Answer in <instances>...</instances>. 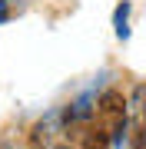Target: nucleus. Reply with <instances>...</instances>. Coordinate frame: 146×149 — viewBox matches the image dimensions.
Returning a JSON list of instances; mask_svg holds the SVG:
<instances>
[{"label":"nucleus","mask_w":146,"mask_h":149,"mask_svg":"<svg viewBox=\"0 0 146 149\" xmlns=\"http://www.w3.org/2000/svg\"><path fill=\"white\" fill-rule=\"evenodd\" d=\"M130 0H123V3H116L113 10V27H116V37L119 40H130Z\"/></svg>","instance_id":"f257e3e1"},{"label":"nucleus","mask_w":146,"mask_h":149,"mask_svg":"<svg viewBox=\"0 0 146 149\" xmlns=\"http://www.w3.org/2000/svg\"><path fill=\"white\" fill-rule=\"evenodd\" d=\"M100 109L106 113V116L119 119V116H123V96H119L116 90H106V93L100 96Z\"/></svg>","instance_id":"f03ea898"},{"label":"nucleus","mask_w":146,"mask_h":149,"mask_svg":"<svg viewBox=\"0 0 146 149\" xmlns=\"http://www.w3.org/2000/svg\"><path fill=\"white\" fill-rule=\"evenodd\" d=\"M83 149H106V133H90L87 139H83Z\"/></svg>","instance_id":"7ed1b4c3"},{"label":"nucleus","mask_w":146,"mask_h":149,"mask_svg":"<svg viewBox=\"0 0 146 149\" xmlns=\"http://www.w3.org/2000/svg\"><path fill=\"white\" fill-rule=\"evenodd\" d=\"M10 17H13V3L10 0H0V23H7Z\"/></svg>","instance_id":"20e7f679"}]
</instances>
